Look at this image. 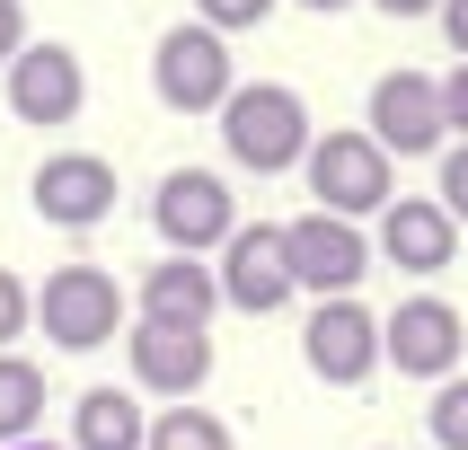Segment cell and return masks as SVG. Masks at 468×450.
<instances>
[{
	"mask_svg": "<svg viewBox=\"0 0 468 450\" xmlns=\"http://www.w3.org/2000/svg\"><path fill=\"white\" fill-rule=\"evenodd\" d=\"M283 256H292V283H301V291H318V300H354V283L371 274V238L354 230V221L310 212V221H283Z\"/></svg>",
	"mask_w": 468,
	"mask_h": 450,
	"instance_id": "9",
	"label": "cell"
},
{
	"mask_svg": "<svg viewBox=\"0 0 468 450\" xmlns=\"http://www.w3.org/2000/svg\"><path fill=\"white\" fill-rule=\"evenodd\" d=\"M18 450H53V442H18Z\"/></svg>",
	"mask_w": 468,
	"mask_h": 450,
	"instance_id": "28",
	"label": "cell"
},
{
	"mask_svg": "<svg viewBox=\"0 0 468 450\" xmlns=\"http://www.w3.org/2000/svg\"><path fill=\"white\" fill-rule=\"evenodd\" d=\"M424 433L442 450H468V380H442L433 389V406H424Z\"/></svg>",
	"mask_w": 468,
	"mask_h": 450,
	"instance_id": "19",
	"label": "cell"
},
{
	"mask_svg": "<svg viewBox=\"0 0 468 450\" xmlns=\"http://www.w3.org/2000/svg\"><path fill=\"white\" fill-rule=\"evenodd\" d=\"M468 353V318L451 309L442 291H407L389 318H380V362H398L407 380H433L442 389Z\"/></svg>",
	"mask_w": 468,
	"mask_h": 450,
	"instance_id": "6",
	"label": "cell"
},
{
	"mask_svg": "<svg viewBox=\"0 0 468 450\" xmlns=\"http://www.w3.org/2000/svg\"><path fill=\"white\" fill-rule=\"evenodd\" d=\"M27 327H36V283L0 265V353H9V344H18Z\"/></svg>",
	"mask_w": 468,
	"mask_h": 450,
	"instance_id": "20",
	"label": "cell"
},
{
	"mask_svg": "<svg viewBox=\"0 0 468 450\" xmlns=\"http://www.w3.org/2000/svg\"><path fill=\"white\" fill-rule=\"evenodd\" d=\"M442 36H451V53L468 62V0H442Z\"/></svg>",
	"mask_w": 468,
	"mask_h": 450,
	"instance_id": "25",
	"label": "cell"
},
{
	"mask_svg": "<svg viewBox=\"0 0 468 450\" xmlns=\"http://www.w3.org/2000/svg\"><path fill=\"white\" fill-rule=\"evenodd\" d=\"M9 106H18V124L36 132H62L89 106V71H80V53L62 45V36H45V45H27L18 62H9Z\"/></svg>",
	"mask_w": 468,
	"mask_h": 450,
	"instance_id": "11",
	"label": "cell"
},
{
	"mask_svg": "<svg viewBox=\"0 0 468 450\" xmlns=\"http://www.w3.org/2000/svg\"><path fill=\"white\" fill-rule=\"evenodd\" d=\"M124 353H133V380L168 406H195V389L212 380V336L204 327H159V318H133L124 327Z\"/></svg>",
	"mask_w": 468,
	"mask_h": 450,
	"instance_id": "10",
	"label": "cell"
},
{
	"mask_svg": "<svg viewBox=\"0 0 468 450\" xmlns=\"http://www.w3.org/2000/svg\"><path fill=\"white\" fill-rule=\"evenodd\" d=\"M27 45H36V36H27V9H18V0H0V71H9Z\"/></svg>",
	"mask_w": 468,
	"mask_h": 450,
	"instance_id": "24",
	"label": "cell"
},
{
	"mask_svg": "<svg viewBox=\"0 0 468 450\" xmlns=\"http://www.w3.org/2000/svg\"><path fill=\"white\" fill-rule=\"evenodd\" d=\"M363 132L389 159H424V151L442 159V141H451V124H442V79H433V71H380V79H371Z\"/></svg>",
	"mask_w": 468,
	"mask_h": 450,
	"instance_id": "7",
	"label": "cell"
},
{
	"mask_svg": "<svg viewBox=\"0 0 468 450\" xmlns=\"http://www.w3.org/2000/svg\"><path fill=\"white\" fill-rule=\"evenodd\" d=\"M292 9H318V18H327V9H354V0H292Z\"/></svg>",
	"mask_w": 468,
	"mask_h": 450,
	"instance_id": "27",
	"label": "cell"
},
{
	"mask_svg": "<svg viewBox=\"0 0 468 450\" xmlns=\"http://www.w3.org/2000/svg\"><path fill=\"white\" fill-rule=\"evenodd\" d=\"M310 204L327 221H380L398 204V177H389V151L371 132H327L310 151Z\"/></svg>",
	"mask_w": 468,
	"mask_h": 450,
	"instance_id": "4",
	"label": "cell"
},
{
	"mask_svg": "<svg viewBox=\"0 0 468 450\" xmlns=\"http://www.w3.org/2000/svg\"><path fill=\"white\" fill-rule=\"evenodd\" d=\"M27 204L45 230H98V221H115V168L98 151H53L27 177Z\"/></svg>",
	"mask_w": 468,
	"mask_h": 450,
	"instance_id": "8",
	"label": "cell"
},
{
	"mask_svg": "<svg viewBox=\"0 0 468 450\" xmlns=\"http://www.w3.org/2000/svg\"><path fill=\"white\" fill-rule=\"evenodd\" d=\"M371 9H389V18H442V0H371Z\"/></svg>",
	"mask_w": 468,
	"mask_h": 450,
	"instance_id": "26",
	"label": "cell"
},
{
	"mask_svg": "<svg viewBox=\"0 0 468 450\" xmlns=\"http://www.w3.org/2000/svg\"><path fill=\"white\" fill-rule=\"evenodd\" d=\"M442 124H451V141H468V62L442 71Z\"/></svg>",
	"mask_w": 468,
	"mask_h": 450,
	"instance_id": "23",
	"label": "cell"
},
{
	"mask_svg": "<svg viewBox=\"0 0 468 450\" xmlns=\"http://www.w3.org/2000/svg\"><path fill=\"white\" fill-rule=\"evenodd\" d=\"M36 424H45V362L0 353V450L36 442Z\"/></svg>",
	"mask_w": 468,
	"mask_h": 450,
	"instance_id": "17",
	"label": "cell"
},
{
	"mask_svg": "<svg viewBox=\"0 0 468 450\" xmlns=\"http://www.w3.org/2000/svg\"><path fill=\"white\" fill-rule=\"evenodd\" d=\"M133 300H142V318H159V327H212L221 274H212L204 256H159L151 274L133 283Z\"/></svg>",
	"mask_w": 468,
	"mask_h": 450,
	"instance_id": "15",
	"label": "cell"
},
{
	"mask_svg": "<svg viewBox=\"0 0 468 450\" xmlns=\"http://www.w3.org/2000/svg\"><path fill=\"white\" fill-rule=\"evenodd\" d=\"M221 151H230L239 168H257V177L310 168L318 132H310V106H301V89H283V79H239V98L221 106Z\"/></svg>",
	"mask_w": 468,
	"mask_h": 450,
	"instance_id": "1",
	"label": "cell"
},
{
	"mask_svg": "<svg viewBox=\"0 0 468 450\" xmlns=\"http://www.w3.org/2000/svg\"><path fill=\"white\" fill-rule=\"evenodd\" d=\"M133 291L106 274V265H53L45 291H36V327H45V344H62V353H98V344H115L133 327Z\"/></svg>",
	"mask_w": 468,
	"mask_h": 450,
	"instance_id": "2",
	"label": "cell"
},
{
	"mask_svg": "<svg viewBox=\"0 0 468 450\" xmlns=\"http://www.w3.org/2000/svg\"><path fill=\"white\" fill-rule=\"evenodd\" d=\"M301 353L327 389H363L371 371H380V318L363 300H318L310 327H301Z\"/></svg>",
	"mask_w": 468,
	"mask_h": 450,
	"instance_id": "13",
	"label": "cell"
},
{
	"mask_svg": "<svg viewBox=\"0 0 468 450\" xmlns=\"http://www.w3.org/2000/svg\"><path fill=\"white\" fill-rule=\"evenodd\" d=\"M433 204H442L451 221H468V141H460V151H442V194H433Z\"/></svg>",
	"mask_w": 468,
	"mask_h": 450,
	"instance_id": "22",
	"label": "cell"
},
{
	"mask_svg": "<svg viewBox=\"0 0 468 450\" xmlns=\"http://www.w3.org/2000/svg\"><path fill=\"white\" fill-rule=\"evenodd\" d=\"M380 256H389L398 274H442V265L460 256V221H451L433 194H398V204L380 212Z\"/></svg>",
	"mask_w": 468,
	"mask_h": 450,
	"instance_id": "14",
	"label": "cell"
},
{
	"mask_svg": "<svg viewBox=\"0 0 468 450\" xmlns=\"http://www.w3.org/2000/svg\"><path fill=\"white\" fill-rule=\"evenodd\" d=\"M151 89H159L168 115H221V106L239 98L230 36H212L204 18H177V26L151 45Z\"/></svg>",
	"mask_w": 468,
	"mask_h": 450,
	"instance_id": "3",
	"label": "cell"
},
{
	"mask_svg": "<svg viewBox=\"0 0 468 450\" xmlns=\"http://www.w3.org/2000/svg\"><path fill=\"white\" fill-rule=\"evenodd\" d=\"M151 450H239V442H230V424L204 415V406H168L151 424Z\"/></svg>",
	"mask_w": 468,
	"mask_h": 450,
	"instance_id": "18",
	"label": "cell"
},
{
	"mask_svg": "<svg viewBox=\"0 0 468 450\" xmlns=\"http://www.w3.org/2000/svg\"><path fill=\"white\" fill-rule=\"evenodd\" d=\"M221 300L230 309H248V318H265V309H283L292 291V256H283V221H239V238L221 247Z\"/></svg>",
	"mask_w": 468,
	"mask_h": 450,
	"instance_id": "12",
	"label": "cell"
},
{
	"mask_svg": "<svg viewBox=\"0 0 468 450\" xmlns=\"http://www.w3.org/2000/svg\"><path fill=\"white\" fill-rule=\"evenodd\" d=\"M195 9H204L212 36H239V26H265V18H274V0H195Z\"/></svg>",
	"mask_w": 468,
	"mask_h": 450,
	"instance_id": "21",
	"label": "cell"
},
{
	"mask_svg": "<svg viewBox=\"0 0 468 450\" xmlns=\"http://www.w3.org/2000/svg\"><path fill=\"white\" fill-rule=\"evenodd\" d=\"M71 450H151V415L133 389H80L71 397Z\"/></svg>",
	"mask_w": 468,
	"mask_h": 450,
	"instance_id": "16",
	"label": "cell"
},
{
	"mask_svg": "<svg viewBox=\"0 0 468 450\" xmlns=\"http://www.w3.org/2000/svg\"><path fill=\"white\" fill-rule=\"evenodd\" d=\"M151 230L168 238V256H212L239 238V204L221 168H168L151 185Z\"/></svg>",
	"mask_w": 468,
	"mask_h": 450,
	"instance_id": "5",
	"label": "cell"
}]
</instances>
